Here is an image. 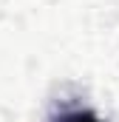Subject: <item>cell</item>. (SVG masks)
<instances>
[{"mask_svg":"<svg viewBox=\"0 0 119 122\" xmlns=\"http://www.w3.org/2000/svg\"><path fill=\"white\" fill-rule=\"evenodd\" d=\"M57 122H96L94 117H88V114H71V117H62V119Z\"/></svg>","mask_w":119,"mask_h":122,"instance_id":"6da1fadb","label":"cell"}]
</instances>
